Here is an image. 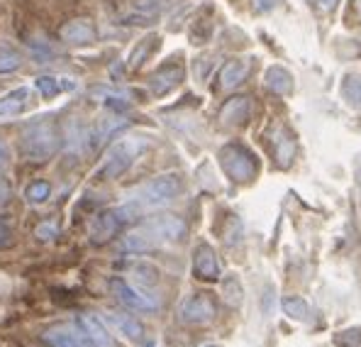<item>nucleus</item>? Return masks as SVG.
I'll return each mask as SVG.
<instances>
[{"label":"nucleus","mask_w":361,"mask_h":347,"mask_svg":"<svg viewBox=\"0 0 361 347\" xmlns=\"http://www.w3.org/2000/svg\"><path fill=\"white\" fill-rule=\"evenodd\" d=\"M354 8H357V13L361 15V0H354Z\"/></svg>","instance_id":"obj_37"},{"label":"nucleus","mask_w":361,"mask_h":347,"mask_svg":"<svg viewBox=\"0 0 361 347\" xmlns=\"http://www.w3.org/2000/svg\"><path fill=\"white\" fill-rule=\"evenodd\" d=\"M13 247V230L0 220V249H10Z\"/></svg>","instance_id":"obj_31"},{"label":"nucleus","mask_w":361,"mask_h":347,"mask_svg":"<svg viewBox=\"0 0 361 347\" xmlns=\"http://www.w3.org/2000/svg\"><path fill=\"white\" fill-rule=\"evenodd\" d=\"M217 159H220L222 172L230 176L235 184H249V181H254L259 174L257 154H254L249 147L240 145V142L225 145L220 149V154H217Z\"/></svg>","instance_id":"obj_3"},{"label":"nucleus","mask_w":361,"mask_h":347,"mask_svg":"<svg viewBox=\"0 0 361 347\" xmlns=\"http://www.w3.org/2000/svg\"><path fill=\"white\" fill-rule=\"evenodd\" d=\"M247 76H249V61H244V59H232V61H227L225 66L220 69V88L235 90Z\"/></svg>","instance_id":"obj_19"},{"label":"nucleus","mask_w":361,"mask_h":347,"mask_svg":"<svg viewBox=\"0 0 361 347\" xmlns=\"http://www.w3.org/2000/svg\"><path fill=\"white\" fill-rule=\"evenodd\" d=\"M193 274L200 281H217L220 279V264L217 254L208 242H200L193 252Z\"/></svg>","instance_id":"obj_9"},{"label":"nucleus","mask_w":361,"mask_h":347,"mask_svg":"<svg viewBox=\"0 0 361 347\" xmlns=\"http://www.w3.org/2000/svg\"><path fill=\"white\" fill-rule=\"evenodd\" d=\"M49 196H51V186L47 184V181H35V184H30L27 191H25V199L30 203H44Z\"/></svg>","instance_id":"obj_28"},{"label":"nucleus","mask_w":361,"mask_h":347,"mask_svg":"<svg viewBox=\"0 0 361 347\" xmlns=\"http://www.w3.org/2000/svg\"><path fill=\"white\" fill-rule=\"evenodd\" d=\"M339 93L347 100L352 108L361 110V73H347L342 78V86H339Z\"/></svg>","instance_id":"obj_23"},{"label":"nucleus","mask_w":361,"mask_h":347,"mask_svg":"<svg viewBox=\"0 0 361 347\" xmlns=\"http://www.w3.org/2000/svg\"><path fill=\"white\" fill-rule=\"evenodd\" d=\"M27 105H30V86L8 90L5 95H0V120H5V117H18L20 113H25Z\"/></svg>","instance_id":"obj_14"},{"label":"nucleus","mask_w":361,"mask_h":347,"mask_svg":"<svg viewBox=\"0 0 361 347\" xmlns=\"http://www.w3.org/2000/svg\"><path fill=\"white\" fill-rule=\"evenodd\" d=\"M334 345L337 347H361V330L352 328V330H344L334 338Z\"/></svg>","instance_id":"obj_30"},{"label":"nucleus","mask_w":361,"mask_h":347,"mask_svg":"<svg viewBox=\"0 0 361 347\" xmlns=\"http://www.w3.org/2000/svg\"><path fill=\"white\" fill-rule=\"evenodd\" d=\"M20 64H23L20 52L13 45H8V42H0V73L15 71V69H20Z\"/></svg>","instance_id":"obj_24"},{"label":"nucleus","mask_w":361,"mask_h":347,"mask_svg":"<svg viewBox=\"0 0 361 347\" xmlns=\"http://www.w3.org/2000/svg\"><path fill=\"white\" fill-rule=\"evenodd\" d=\"M249 110H252V103H249L247 95H232L230 100H225V105L220 108V125L225 127H237L244 125L249 117Z\"/></svg>","instance_id":"obj_11"},{"label":"nucleus","mask_w":361,"mask_h":347,"mask_svg":"<svg viewBox=\"0 0 361 347\" xmlns=\"http://www.w3.org/2000/svg\"><path fill=\"white\" fill-rule=\"evenodd\" d=\"M59 37L66 45H90L95 40V28L90 20H71L59 30Z\"/></svg>","instance_id":"obj_15"},{"label":"nucleus","mask_w":361,"mask_h":347,"mask_svg":"<svg viewBox=\"0 0 361 347\" xmlns=\"http://www.w3.org/2000/svg\"><path fill=\"white\" fill-rule=\"evenodd\" d=\"M37 237H42V240H51L56 235V225H49V223H42L39 228H37Z\"/></svg>","instance_id":"obj_34"},{"label":"nucleus","mask_w":361,"mask_h":347,"mask_svg":"<svg viewBox=\"0 0 361 347\" xmlns=\"http://www.w3.org/2000/svg\"><path fill=\"white\" fill-rule=\"evenodd\" d=\"M142 230L152 237V242L161 245V242H178L180 237H185V223L178 216H154L142 225Z\"/></svg>","instance_id":"obj_5"},{"label":"nucleus","mask_w":361,"mask_h":347,"mask_svg":"<svg viewBox=\"0 0 361 347\" xmlns=\"http://www.w3.org/2000/svg\"><path fill=\"white\" fill-rule=\"evenodd\" d=\"M145 149L147 140H142V137H125V140H120L118 145L108 149V154H105L103 164L98 169V176L100 179H118V176H122L135 164V159Z\"/></svg>","instance_id":"obj_4"},{"label":"nucleus","mask_w":361,"mask_h":347,"mask_svg":"<svg viewBox=\"0 0 361 347\" xmlns=\"http://www.w3.org/2000/svg\"><path fill=\"white\" fill-rule=\"evenodd\" d=\"M180 189H183V184H180L178 174H161V176H157V179L142 184L140 189L127 199V203L115 208V213H118V218L122 223L137 220V218H142L145 213L157 211V208H164L166 203L176 201Z\"/></svg>","instance_id":"obj_1"},{"label":"nucleus","mask_w":361,"mask_h":347,"mask_svg":"<svg viewBox=\"0 0 361 347\" xmlns=\"http://www.w3.org/2000/svg\"><path fill=\"white\" fill-rule=\"evenodd\" d=\"M154 47H159V37H157V35H149L147 40H142V42H140V47H137V49L132 52L130 66H132V69H140V66H142V61H145V59L152 54Z\"/></svg>","instance_id":"obj_27"},{"label":"nucleus","mask_w":361,"mask_h":347,"mask_svg":"<svg viewBox=\"0 0 361 347\" xmlns=\"http://www.w3.org/2000/svg\"><path fill=\"white\" fill-rule=\"evenodd\" d=\"M5 164H8V149H5V145L0 142V169H3Z\"/></svg>","instance_id":"obj_36"},{"label":"nucleus","mask_w":361,"mask_h":347,"mask_svg":"<svg viewBox=\"0 0 361 347\" xmlns=\"http://www.w3.org/2000/svg\"><path fill=\"white\" fill-rule=\"evenodd\" d=\"M56 149H59V130L54 122H32L20 132V152L27 162H47L54 157Z\"/></svg>","instance_id":"obj_2"},{"label":"nucleus","mask_w":361,"mask_h":347,"mask_svg":"<svg viewBox=\"0 0 361 347\" xmlns=\"http://www.w3.org/2000/svg\"><path fill=\"white\" fill-rule=\"evenodd\" d=\"M90 98L98 100V103H103V105H108V108H113V110H125L127 105H130V98H127V93H122V90H115V88H108V86L90 88Z\"/></svg>","instance_id":"obj_22"},{"label":"nucleus","mask_w":361,"mask_h":347,"mask_svg":"<svg viewBox=\"0 0 361 347\" xmlns=\"http://www.w3.org/2000/svg\"><path fill=\"white\" fill-rule=\"evenodd\" d=\"M295 152H298V145H295V137L290 135L286 127L276 130L274 135V154H276V164L279 167H290V162L295 159Z\"/></svg>","instance_id":"obj_16"},{"label":"nucleus","mask_w":361,"mask_h":347,"mask_svg":"<svg viewBox=\"0 0 361 347\" xmlns=\"http://www.w3.org/2000/svg\"><path fill=\"white\" fill-rule=\"evenodd\" d=\"M132 274H137V279H140L142 284H157L159 281V271L154 269L152 264H147V261L132 264Z\"/></svg>","instance_id":"obj_29"},{"label":"nucleus","mask_w":361,"mask_h":347,"mask_svg":"<svg viewBox=\"0 0 361 347\" xmlns=\"http://www.w3.org/2000/svg\"><path fill=\"white\" fill-rule=\"evenodd\" d=\"M35 86L39 90L42 98H54V95L63 93V90L76 88V81L66 76H39V78H35Z\"/></svg>","instance_id":"obj_20"},{"label":"nucleus","mask_w":361,"mask_h":347,"mask_svg":"<svg viewBox=\"0 0 361 347\" xmlns=\"http://www.w3.org/2000/svg\"><path fill=\"white\" fill-rule=\"evenodd\" d=\"M8 196H10L8 184H5V181H0V203H5V201H8Z\"/></svg>","instance_id":"obj_35"},{"label":"nucleus","mask_w":361,"mask_h":347,"mask_svg":"<svg viewBox=\"0 0 361 347\" xmlns=\"http://www.w3.org/2000/svg\"><path fill=\"white\" fill-rule=\"evenodd\" d=\"M276 5H279V0H252V8L257 10V13H269Z\"/></svg>","instance_id":"obj_33"},{"label":"nucleus","mask_w":361,"mask_h":347,"mask_svg":"<svg viewBox=\"0 0 361 347\" xmlns=\"http://www.w3.org/2000/svg\"><path fill=\"white\" fill-rule=\"evenodd\" d=\"M78 325H81L83 333L88 335V340L95 347H115L113 335L108 333V325L95 316V313H81V316H78Z\"/></svg>","instance_id":"obj_12"},{"label":"nucleus","mask_w":361,"mask_h":347,"mask_svg":"<svg viewBox=\"0 0 361 347\" xmlns=\"http://www.w3.org/2000/svg\"><path fill=\"white\" fill-rule=\"evenodd\" d=\"M110 291H113V296L118 298L122 306H127L130 311H140V313H154L159 308V303L154 301L152 296H147V293H142L140 289H135L132 284H127L125 279H110Z\"/></svg>","instance_id":"obj_7"},{"label":"nucleus","mask_w":361,"mask_h":347,"mask_svg":"<svg viewBox=\"0 0 361 347\" xmlns=\"http://www.w3.org/2000/svg\"><path fill=\"white\" fill-rule=\"evenodd\" d=\"M339 0H310V5L317 10V13H332L337 8Z\"/></svg>","instance_id":"obj_32"},{"label":"nucleus","mask_w":361,"mask_h":347,"mask_svg":"<svg viewBox=\"0 0 361 347\" xmlns=\"http://www.w3.org/2000/svg\"><path fill=\"white\" fill-rule=\"evenodd\" d=\"M281 308H283L286 316L293 318V320H307V316H310V306L298 296L283 298V301H281Z\"/></svg>","instance_id":"obj_25"},{"label":"nucleus","mask_w":361,"mask_h":347,"mask_svg":"<svg viewBox=\"0 0 361 347\" xmlns=\"http://www.w3.org/2000/svg\"><path fill=\"white\" fill-rule=\"evenodd\" d=\"M264 86L276 95H290L293 93V73L283 66H269L264 73Z\"/></svg>","instance_id":"obj_17"},{"label":"nucleus","mask_w":361,"mask_h":347,"mask_svg":"<svg viewBox=\"0 0 361 347\" xmlns=\"http://www.w3.org/2000/svg\"><path fill=\"white\" fill-rule=\"evenodd\" d=\"M222 296H225V303L232 308H240L242 301H244V289L240 284V279L237 276H230V279L225 281V286H222Z\"/></svg>","instance_id":"obj_26"},{"label":"nucleus","mask_w":361,"mask_h":347,"mask_svg":"<svg viewBox=\"0 0 361 347\" xmlns=\"http://www.w3.org/2000/svg\"><path fill=\"white\" fill-rule=\"evenodd\" d=\"M178 316L188 325H205L212 323L217 316V306L210 298V293H195V296L185 298L178 308Z\"/></svg>","instance_id":"obj_6"},{"label":"nucleus","mask_w":361,"mask_h":347,"mask_svg":"<svg viewBox=\"0 0 361 347\" xmlns=\"http://www.w3.org/2000/svg\"><path fill=\"white\" fill-rule=\"evenodd\" d=\"M180 81H183V66H178V64H169V66H161L159 71L152 73L149 86H152V93L166 95V93H171Z\"/></svg>","instance_id":"obj_13"},{"label":"nucleus","mask_w":361,"mask_h":347,"mask_svg":"<svg viewBox=\"0 0 361 347\" xmlns=\"http://www.w3.org/2000/svg\"><path fill=\"white\" fill-rule=\"evenodd\" d=\"M42 340H44L49 347H95L88 340V335L83 333V328H76V325H51L42 333Z\"/></svg>","instance_id":"obj_8"},{"label":"nucleus","mask_w":361,"mask_h":347,"mask_svg":"<svg viewBox=\"0 0 361 347\" xmlns=\"http://www.w3.org/2000/svg\"><path fill=\"white\" fill-rule=\"evenodd\" d=\"M122 125H125V120H122L120 115H105V117H100V120L95 122L93 130H90V145H93V147L103 145V142L108 140V137L113 135V132H118Z\"/></svg>","instance_id":"obj_21"},{"label":"nucleus","mask_w":361,"mask_h":347,"mask_svg":"<svg viewBox=\"0 0 361 347\" xmlns=\"http://www.w3.org/2000/svg\"><path fill=\"white\" fill-rule=\"evenodd\" d=\"M122 220L115 211H103L93 218L90 223V242L93 245H105L110 237H115V233L120 230Z\"/></svg>","instance_id":"obj_10"},{"label":"nucleus","mask_w":361,"mask_h":347,"mask_svg":"<svg viewBox=\"0 0 361 347\" xmlns=\"http://www.w3.org/2000/svg\"><path fill=\"white\" fill-rule=\"evenodd\" d=\"M205 347H220V345H205Z\"/></svg>","instance_id":"obj_38"},{"label":"nucleus","mask_w":361,"mask_h":347,"mask_svg":"<svg viewBox=\"0 0 361 347\" xmlns=\"http://www.w3.org/2000/svg\"><path fill=\"white\" fill-rule=\"evenodd\" d=\"M105 320H108V323L113 325L120 335H125V338H130V340H142V335H145V328H142L140 320L127 316V313L108 311L105 313Z\"/></svg>","instance_id":"obj_18"}]
</instances>
